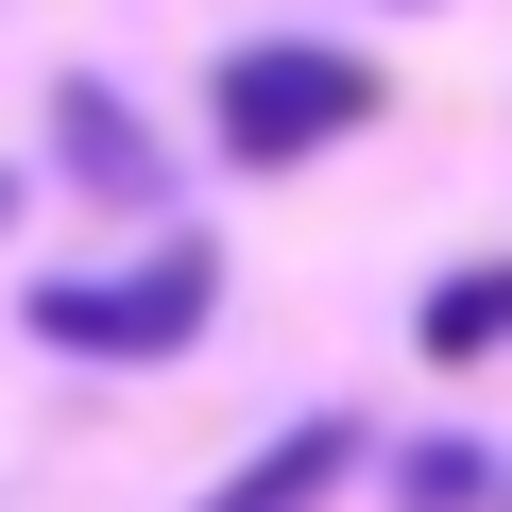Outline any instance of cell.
Returning a JSON list of instances; mask_svg holds the SVG:
<instances>
[{"label":"cell","instance_id":"cell-1","mask_svg":"<svg viewBox=\"0 0 512 512\" xmlns=\"http://www.w3.org/2000/svg\"><path fill=\"white\" fill-rule=\"evenodd\" d=\"M376 120V52H342V35H239L222 69H205V137L239 154V171H308V154H342Z\"/></svg>","mask_w":512,"mask_h":512},{"label":"cell","instance_id":"cell-6","mask_svg":"<svg viewBox=\"0 0 512 512\" xmlns=\"http://www.w3.org/2000/svg\"><path fill=\"white\" fill-rule=\"evenodd\" d=\"M393 478H410V512H478V495H495V461H478V444H410Z\"/></svg>","mask_w":512,"mask_h":512},{"label":"cell","instance_id":"cell-7","mask_svg":"<svg viewBox=\"0 0 512 512\" xmlns=\"http://www.w3.org/2000/svg\"><path fill=\"white\" fill-rule=\"evenodd\" d=\"M0 205H18V188H0Z\"/></svg>","mask_w":512,"mask_h":512},{"label":"cell","instance_id":"cell-4","mask_svg":"<svg viewBox=\"0 0 512 512\" xmlns=\"http://www.w3.org/2000/svg\"><path fill=\"white\" fill-rule=\"evenodd\" d=\"M52 154H69L86 205H154V137H137L120 86H52Z\"/></svg>","mask_w":512,"mask_h":512},{"label":"cell","instance_id":"cell-2","mask_svg":"<svg viewBox=\"0 0 512 512\" xmlns=\"http://www.w3.org/2000/svg\"><path fill=\"white\" fill-rule=\"evenodd\" d=\"M205 308H222V256L205 239H154V256H120V274H35V342L52 359H103V376H137V359H188L205 342Z\"/></svg>","mask_w":512,"mask_h":512},{"label":"cell","instance_id":"cell-3","mask_svg":"<svg viewBox=\"0 0 512 512\" xmlns=\"http://www.w3.org/2000/svg\"><path fill=\"white\" fill-rule=\"evenodd\" d=\"M359 461H376V427H359V410H291V427L256 444L239 478H205V512H325Z\"/></svg>","mask_w":512,"mask_h":512},{"label":"cell","instance_id":"cell-5","mask_svg":"<svg viewBox=\"0 0 512 512\" xmlns=\"http://www.w3.org/2000/svg\"><path fill=\"white\" fill-rule=\"evenodd\" d=\"M495 342H512V274H444V291H427V359L461 376V359H495Z\"/></svg>","mask_w":512,"mask_h":512}]
</instances>
